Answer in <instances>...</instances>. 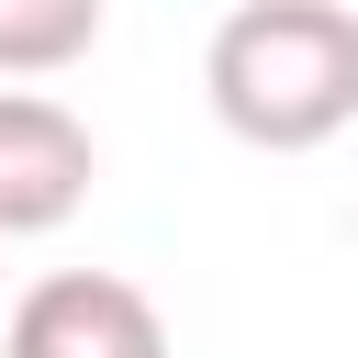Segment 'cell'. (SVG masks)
Instances as JSON below:
<instances>
[{
    "label": "cell",
    "mask_w": 358,
    "mask_h": 358,
    "mask_svg": "<svg viewBox=\"0 0 358 358\" xmlns=\"http://www.w3.org/2000/svg\"><path fill=\"white\" fill-rule=\"evenodd\" d=\"M0 358H168V313L123 268H45L0 313Z\"/></svg>",
    "instance_id": "7a4b0ae2"
},
{
    "label": "cell",
    "mask_w": 358,
    "mask_h": 358,
    "mask_svg": "<svg viewBox=\"0 0 358 358\" xmlns=\"http://www.w3.org/2000/svg\"><path fill=\"white\" fill-rule=\"evenodd\" d=\"M101 179L90 123L56 90H0V246L11 235H56Z\"/></svg>",
    "instance_id": "3957f363"
},
{
    "label": "cell",
    "mask_w": 358,
    "mask_h": 358,
    "mask_svg": "<svg viewBox=\"0 0 358 358\" xmlns=\"http://www.w3.org/2000/svg\"><path fill=\"white\" fill-rule=\"evenodd\" d=\"M213 123L257 157H313L358 123V11L347 0H235L201 45Z\"/></svg>",
    "instance_id": "6da1fadb"
},
{
    "label": "cell",
    "mask_w": 358,
    "mask_h": 358,
    "mask_svg": "<svg viewBox=\"0 0 358 358\" xmlns=\"http://www.w3.org/2000/svg\"><path fill=\"white\" fill-rule=\"evenodd\" d=\"M101 45V0H0V78H56Z\"/></svg>",
    "instance_id": "277c9868"
}]
</instances>
